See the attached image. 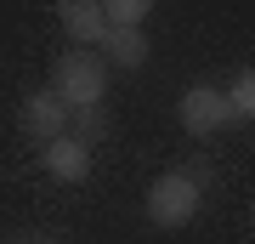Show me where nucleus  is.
<instances>
[{"mask_svg":"<svg viewBox=\"0 0 255 244\" xmlns=\"http://www.w3.org/2000/svg\"><path fill=\"white\" fill-rule=\"evenodd\" d=\"M102 85H108V63L97 51H63L57 57V74H51V91L68 102V108H97L102 102Z\"/></svg>","mask_w":255,"mask_h":244,"instance_id":"f257e3e1","label":"nucleus"},{"mask_svg":"<svg viewBox=\"0 0 255 244\" xmlns=\"http://www.w3.org/2000/svg\"><path fill=\"white\" fill-rule=\"evenodd\" d=\"M147 216H153V227H187L199 216V176L164 171L153 188H147Z\"/></svg>","mask_w":255,"mask_h":244,"instance_id":"f03ea898","label":"nucleus"},{"mask_svg":"<svg viewBox=\"0 0 255 244\" xmlns=\"http://www.w3.org/2000/svg\"><path fill=\"white\" fill-rule=\"evenodd\" d=\"M17 125L34 136V142H51V136H63V131H68V102L57 97V91H34V97H23Z\"/></svg>","mask_w":255,"mask_h":244,"instance_id":"7ed1b4c3","label":"nucleus"},{"mask_svg":"<svg viewBox=\"0 0 255 244\" xmlns=\"http://www.w3.org/2000/svg\"><path fill=\"white\" fill-rule=\"evenodd\" d=\"M227 97H221L216 85H193L187 97H182V125L193 131V136H210V131H221L227 125Z\"/></svg>","mask_w":255,"mask_h":244,"instance_id":"20e7f679","label":"nucleus"},{"mask_svg":"<svg viewBox=\"0 0 255 244\" xmlns=\"http://www.w3.org/2000/svg\"><path fill=\"white\" fill-rule=\"evenodd\" d=\"M57 17H63V28L85 45V51H91V45H102V34H108L102 0H63V6H57Z\"/></svg>","mask_w":255,"mask_h":244,"instance_id":"39448f33","label":"nucleus"},{"mask_svg":"<svg viewBox=\"0 0 255 244\" xmlns=\"http://www.w3.org/2000/svg\"><path fill=\"white\" fill-rule=\"evenodd\" d=\"M46 171L57 182H85L91 176V148L74 142V136H51L46 142Z\"/></svg>","mask_w":255,"mask_h":244,"instance_id":"423d86ee","label":"nucleus"},{"mask_svg":"<svg viewBox=\"0 0 255 244\" xmlns=\"http://www.w3.org/2000/svg\"><path fill=\"white\" fill-rule=\"evenodd\" d=\"M102 45H108V63H119V68H142V63H147V34H142V28L108 23Z\"/></svg>","mask_w":255,"mask_h":244,"instance_id":"0eeeda50","label":"nucleus"},{"mask_svg":"<svg viewBox=\"0 0 255 244\" xmlns=\"http://www.w3.org/2000/svg\"><path fill=\"white\" fill-rule=\"evenodd\" d=\"M102 131H108V119H102L97 108H68V131H63V136H74V142H85V148H91Z\"/></svg>","mask_w":255,"mask_h":244,"instance_id":"6e6552de","label":"nucleus"},{"mask_svg":"<svg viewBox=\"0 0 255 244\" xmlns=\"http://www.w3.org/2000/svg\"><path fill=\"white\" fill-rule=\"evenodd\" d=\"M221 97H227V114H233V119H250V114H255V74L238 68L233 91H221Z\"/></svg>","mask_w":255,"mask_h":244,"instance_id":"1a4fd4ad","label":"nucleus"},{"mask_svg":"<svg viewBox=\"0 0 255 244\" xmlns=\"http://www.w3.org/2000/svg\"><path fill=\"white\" fill-rule=\"evenodd\" d=\"M147 11H153V0H102V17H108V23H125V28H142Z\"/></svg>","mask_w":255,"mask_h":244,"instance_id":"9d476101","label":"nucleus"}]
</instances>
